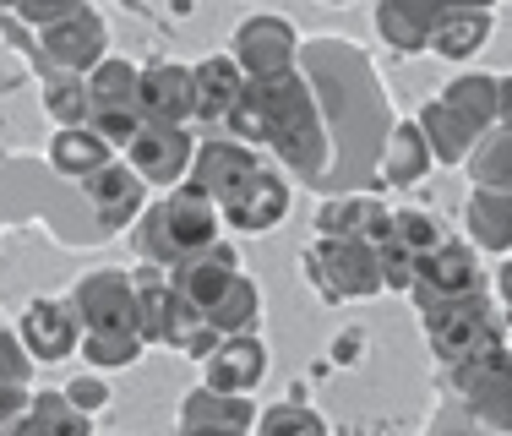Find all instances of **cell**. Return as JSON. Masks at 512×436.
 <instances>
[{
    "label": "cell",
    "instance_id": "obj_1",
    "mask_svg": "<svg viewBox=\"0 0 512 436\" xmlns=\"http://www.w3.org/2000/svg\"><path fill=\"white\" fill-rule=\"evenodd\" d=\"M300 71H306L316 104H322L327 142H333L327 180H371L376 153L393 131L387 93L376 82L371 60L344 39H311L300 44Z\"/></svg>",
    "mask_w": 512,
    "mask_h": 436
},
{
    "label": "cell",
    "instance_id": "obj_2",
    "mask_svg": "<svg viewBox=\"0 0 512 436\" xmlns=\"http://www.w3.org/2000/svg\"><path fill=\"white\" fill-rule=\"evenodd\" d=\"M251 93H256V104H262V120H267L262 148H273L289 175L322 186L327 164H333V142H327V120H322V104H316L306 71L295 66L289 77L251 82Z\"/></svg>",
    "mask_w": 512,
    "mask_h": 436
},
{
    "label": "cell",
    "instance_id": "obj_3",
    "mask_svg": "<svg viewBox=\"0 0 512 436\" xmlns=\"http://www.w3.org/2000/svg\"><path fill=\"white\" fill-rule=\"evenodd\" d=\"M218 229H224V213H218L213 197H202L197 186H175L164 191L158 202L142 208V218L131 224V246H137L142 262H153V268H175V262L197 257V251L218 246Z\"/></svg>",
    "mask_w": 512,
    "mask_h": 436
},
{
    "label": "cell",
    "instance_id": "obj_4",
    "mask_svg": "<svg viewBox=\"0 0 512 436\" xmlns=\"http://www.w3.org/2000/svg\"><path fill=\"white\" fill-rule=\"evenodd\" d=\"M420 327L431 338L436 360L442 366H458V360H474L485 349L507 344L502 317L485 295H453V300H425L420 306Z\"/></svg>",
    "mask_w": 512,
    "mask_h": 436
},
{
    "label": "cell",
    "instance_id": "obj_5",
    "mask_svg": "<svg viewBox=\"0 0 512 436\" xmlns=\"http://www.w3.org/2000/svg\"><path fill=\"white\" fill-rule=\"evenodd\" d=\"M306 278H311V289L327 300V306L382 295V262H376L371 240L316 235V246L306 251Z\"/></svg>",
    "mask_w": 512,
    "mask_h": 436
},
{
    "label": "cell",
    "instance_id": "obj_6",
    "mask_svg": "<svg viewBox=\"0 0 512 436\" xmlns=\"http://www.w3.org/2000/svg\"><path fill=\"white\" fill-rule=\"evenodd\" d=\"M447 387H453V404L469 409L480 426L512 436V349L496 344L474 360H458V366H442Z\"/></svg>",
    "mask_w": 512,
    "mask_h": 436
},
{
    "label": "cell",
    "instance_id": "obj_7",
    "mask_svg": "<svg viewBox=\"0 0 512 436\" xmlns=\"http://www.w3.org/2000/svg\"><path fill=\"white\" fill-rule=\"evenodd\" d=\"M229 55L235 66L246 71V82H273V77H289L300 66V33L289 17H246L229 39Z\"/></svg>",
    "mask_w": 512,
    "mask_h": 436
},
{
    "label": "cell",
    "instance_id": "obj_8",
    "mask_svg": "<svg viewBox=\"0 0 512 436\" xmlns=\"http://www.w3.org/2000/svg\"><path fill=\"white\" fill-rule=\"evenodd\" d=\"M66 300L77 311L82 333H137V284H131V273L115 268L82 273Z\"/></svg>",
    "mask_w": 512,
    "mask_h": 436
},
{
    "label": "cell",
    "instance_id": "obj_9",
    "mask_svg": "<svg viewBox=\"0 0 512 436\" xmlns=\"http://www.w3.org/2000/svg\"><path fill=\"white\" fill-rule=\"evenodd\" d=\"M131 169H137L148 186L158 191H175L191 180V159H197V137H191L186 126H142L137 137H131V148L120 153Z\"/></svg>",
    "mask_w": 512,
    "mask_h": 436
},
{
    "label": "cell",
    "instance_id": "obj_10",
    "mask_svg": "<svg viewBox=\"0 0 512 436\" xmlns=\"http://www.w3.org/2000/svg\"><path fill=\"white\" fill-rule=\"evenodd\" d=\"M39 55L50 71H77V77H88L99 60H109L104 17L93 6H82V11H71V17L50 22V28H39Z\"/></svg>",
    "mask_w": 512,
    "mask_h": 436
},
{
    "label": "cell",
    "instance_id": "obj_11",
    "mask_svg": "<svg viewBox=\"0 0 512 436\" xmlns=\"http://www.w3.org/2000/svg\"><path fill=\"white\" fill-rule=\"evenodd\" d=\"M256 169H262L256 148H246V142H235V137H207V142H197V159H191V186H197L202 197H213L218 213H224L256 180Z\"/></svg>",
    "mask_w": 512,
    "mask_h": 436
},
{
    "label": "cell",
    "instance_id": "obj_12",
    "mask_svg": "<svg viewBox=\"0 0 512 436\" xmlns=\"http://www.w3.org/2000/svg\"><path fill=\"white\" fill-rule=\"evenodd\" d=\"M485 289V268L480 257H474L469 240H442L436 251H425L420 262H414V306H425V300H453V295H480Z\"/></svg>",
    "mask_w": 512,
    "mask_h": 436
},
{
    "label": "cell",
    "instance_id": "obj_13",
    "mask_svg": "<svg viewBox=\"0 0 512 436\" xmlns=\"http://www.w3.org/2000/svg\"><path fill=\"white\" fill-rule=\"evenodd\" d=\"M82 197H88V213L99 218V235H120V229L137 224L142 208H148V180L126 159H109L99 175L82 180Z\"/></svg>",
    "mask_w": 512,
    "mask_h": 436
},
{
    "label": "cell",
    "instance_id": "obj_14",
    "mask_svg": "<svg viewBox=\"0 0 512 436\" xmlns=\"http://www.w3.org/2000/svg\"><path fill=\"white\" fill-rule=\"evenodd\" d=\"M137 109L153 126H191V115H197L191 66H180V60H148L142 82H137Z\"/></svg>",
    "mask_w": 512,
    "mask_h": 436
},
{
    "label": "cell",
    "instance_id": "obj_15",
    "mask_svg": "<svg viewBox=\"0 0 512 436\" xmlns=\"http://www.w3.org/2000/svg\"><path fill=\"white\" fill-rule=\"evenodd\" d=\"M17 338L28 344V355L39 360V366H60L66 355H77L82 344V327H77V311H71V300H28V311H22L17 322Z\"/></svg>",
    "mask_w": 512,
    "mask_h": 436
},
{
    "label": "cell",
    "instance_id": "obj_16",
    "mask_svg": "<svg viewBox=\"0 0 512 436\" xmlns=\"http://www.w3.org/2000/svg\"><path fill=\"white\" fill-rule=\"evenodd\" d=\"M202 377L218 393H256L267 377V344L262 333H229L213 344V355L202 360Z\"/></svg>",
    "mask_w": 512,
    "mask_h": 436
},
{
    "label": "cell",
    "instance_id": "obj_17",
    "mask_svg": "<svg viewBox=\"0 0 512 436\" xmlns=\"http://www.w3.org/2000/svg\"><path fill=\"white\" fill-rule=\"evenodd\" d=\"M425 175H431V142H425L420 120H393V131H387L382 153H376L371 180H376V186L404 191V186H420Z\"/></svg>",
    "mask_w": 512,
    "mask_h": 436
},
{
    "label": "cell",
    "instance_id": "obj_18",
    "mask_svg": "<svg viewBox=\"0 0 512 436\" xmlns=\"http://www.w3.org/2000/svg\"><path fill=\"white\" fill-rule=\"evenodd\" d=\"M240 273V251L235 246H207V251H197V257H186V262H175L169 268V284H175V295L186 300V306H197V311H207L218 300V289L229 284V278Z\"/></svg>",
    "mask_w": 512,
    "mask_h": 436
},
{
    "label": "cell",
    "instance_id": "obj_19",
    "mask_svg": "<svg viewBox=\"0 0 512 436\" xmlns=\"http://www.w3.org/2000/svg\"><path fill=\"white\" fill-rule=\"evenodd\" d=\"M284 218H289V180L273 175V169H256V180L224 208V224L240 229V235H267Z\"/></svg>",
    "mask_w": 512,
    "mask_h": 436
},
{
    "label": "cell",
    "instance_id": "obj_20",
    "mask_svg": "<svg viewBox=\"0 0 512 436\" xmlns=\"http://www.w3.org/2000/svg\"><path fill=\"white\" fill-rule=\"evenodd\" d=\"M436 99L453 109L480 142L502 126V77H491V71H463V77H453Z\"/></svg>",
    "mask_w": 512,
    "mask_h": 436
},
{
    "label": "cell",
    "instance_id": "obj_21",
    "mask_svg": "<svg viewBox=\"0 0 512 436\" xmlns=\"http://www.w3.org/2000/svg\"><path fill=\"white\" fill-rule=\"evenodd\" d=\"M387 218H393V208H382L376 197H365V191H344V197H327L322 208H316V235L371 240V246H382V240H387Z\"/></svg>",
    "mask_w": 512,
    "mask_h": 436
},
{
    "label": "cell",
    "instance_id": "obj_22",
    "mask_svg": "<svg viewBox=\"0 0 512 436\" xmlns=\"http://www.w3.org/2000/svg\"><path fill=\"white\" fill-rule=\"evenodd\" d=\"M436 17H442V0H376V33L393 55L431 50Z\"/></svg>",
    "mask_w": 512,
    "mask_h": 436
},
{
    "label": "cell",
    "instance_id": "obj_23",
    "mask_svg": "<svg viewBox=\"0 0 512 436\" xmlns=\"http://www.w3.org/2000/svg\"><path fill=\"white\" fill-rule=\"evenodd\" d=\"M191 88H197V115L202 126H224L229 109L240 104V93H246V71L235 66V55H207L191 66Z\"/></svg>",
    "mask_w": 512,
    "mask_h": 436
},
{
    "label": "cell",
    "instance_id": "obj_24",
    "mask_svg": "<svg viewBox=\"0 0 512 436\" xmlns=\"http://www.w3.org/2000/svg\"><path fill=\"white\" fill-rule=\"evenodd\" d=\"M463 224H469V246L474 251L507 257V251H512V191L474 186L469 191V208H463Z\"/></svg>",
    "mask_w": 512,
    "mask_h": 436
},
{
    "label": "cell",
    "instance_id": "obj_25",
    "mask_svg": "<svg viewBox=\"0 0 512 436\" xmlns=\"http://www.w3.org/2000/svg\"><path fill=\"white\" fill-rule=\"evenodd\" d=\"M175 426H235V431H251L256 426V404L251 393H218V387H191L175 409Z\"/></svg>",
    "mask_w": 512,
    "mask_h": 436
},
{
    "label": "cell",
    "instance_id": "obj_26",
    "mask_svg": "<svg viewBox=\"0 0 512 436\" xmlns=\"http://www.w3.org/2000/svg\"><path fill=\"white\" fill-rule=\"evenodd\" d=\"M202 322L213 327L218 338H229V333H256V327H262V289H256V278L240 268L224 289H218L213 306L202 311Z\"/></svg>",
    "mask_w": 512,
    "mask_h": 436
},
{
    "label": "cell",
    "instance_id": "obj_27",
    "mask_svg": "<svg viewBox=\"0 0 512 436\" xmlns=\"http://www.w3.org/2000/svg\"><path fill=\"white\" fill-rule=\"evenodd\" d=\"M109 159H115V148H109L99 131H88V126H60L50 137V169L66 175V180H77V186L88 175H99Z\"/></svg>",
    "mask_w": 512,
    "mask_h": 436
},
{
    "label": "cell",
    "instance_id": "obj_28",
    "mask_svg": "<svg viewBox=\"0 0 512 436\" xmlns=\"http://www.w3.org/2000/svg\"><path fill=\"white\" fill-rule=\"evenodd\" d=\"M491 33H496V17L491 11H442L436 17V28H431V55H442V60H474L491 44Z\"/></svg>",
    "mask_w": 512,
    "mask_h": 436
},
{
    "label": "cell",
    "instance_id": "obj_29",
    "mask_svg": "<svg viewBox=\"0 0 512 436\" xmlns=\"http://www.w3.org/2000/svg\"><path fill=\"white\" fill-rule=\"evenodd\" d=\"M17 436H93V415H82L66 393H33L17 415Z\"/></svg>",
    "mask_w": 512,
    "mask_h": 436
},
{
    "label": "cell",
    "instance_id": "obj_30",
    "mask_svg": "<svg viewBox=\"0 0 512 436\" xmlns=\"http://www.w3.org/2000/svg\"><path fill=\"white\" fill-rule=\"evenodd\" d=\"M420 131H425V142H431V159L436 164H469V153L480 148V137H474V131L463 126L442 99H425L420 104Z\"/></svg>",
    "mask_w": 512,
    "mask_h": 436
},
{
    "label": "cell",
    "instance_id": "obj_31",
    "mask_svg": "<svg viewBox=\"0 0 512 436\" xmlns=\"http://www.w3.org/2000/svg\"><path fill=\"white\" fill-rule=\"evenodd\" d=\"M44 109L55 115V126H88V115H93L88 77H77V71H50V77H44Z\"/></svg>",
    "mask_w": 512,
    "mask_h": 436
},
{
    "label": "cell",
    "instance_id": "obj_32",
    "mask_svg": "<svg viewBox=\"0 0 512 436\" xmlns=\"http://www.w3.org/2000/svg\"><path fill=\"white\" fill-rule=\"evenodd\" d=\"M137 82H142V66L109 55L88 71V88H93V109H120V104H137Z\"/></svg>",
    "mask_w": 512,
    "mask_h": 436
},
{
    "label": "cell",
    "instance_id": "obj_33",
    "mask_svg": "<svg viewBox=\"0 0 512 436\" xmlns=\"http://www.w3.org/2000/svg\"><path fill=\"white\" fill-rule=\"evenodd\" d=\"M469 180L474 186H491V191H512V126H496L469 153Z\"/></svg>",
    "mask_w": 512,
    "mask_h": 436
},
{
    "label": "cell",
    "instance_id": "obj_34",
    "mask_svg": "<svg viewBox=\"0 0 512 436\" xmlns=\"http://www.w3.org/2000/svg\"><path fill=\"white\" fill-rule=\"evenodd\" d=\"M251 436H333V431H327V420L316 415L311 404H300V398H284V404H267L262 415H256Z\"/></svg>",
    "mask_w": 512,
    "mask_h": 436
},
{
    "label": "cell",
    "instance_id": "obj_35",
    "mask_svg": "<svg viewBox=\"0 0 512 436\" xmlns=\"http://www.w3.org/2000/svg\"><path fill=\"white\" fill-rule=\"evenodd\" d=\"M77 349L93 371H120V366H137V360L148 355L142 333H82Z\"/></svg>",
    "mask_w": 512,
    "mask_h": 436
},
{
    "label": "cell",
    "instance_id": "obj_36",
    "mask_svg": "<svg viewBox=\"0 0 512 436\" xmlns=\"http://www.w3.org/2000/svg\"><path fill=\"white\" fill-rule=\"evenodd\" d=\"M387 240H393V246H404L414 262L425 257V251H436L442 246V224H436L431 213H420V208H393V218H387Z\"/></svg>",
    "mask_w": 512,
    "mask_h": 436
},
{
    "label": "cell",
    "instance_id": "obj_37",
    "mask_svg": "<svg viewBox=\"0 0 512 436\" xmlns=\"http://www.w3.org/2000/svg\"><path fill=\"white\" fill-rule=\"evenodd\" d=\"M142 126H148V120H142V109H137V104H120V109H93V115H88V131H99V137H104L115 153H126V148H131V137H137Z\"/></svg>",
    "mask_w": 512,
    "mask_h": 436
},
{
    "label": "cell",
    "instance_id": "obj_38",
    "mask_svg": "<svg viewBox=\"0 0 512 436\" xmlns=\"http://www.w3.org/2000/svg\"><path fill=\"white\" fill-rule=\"evenodd\" d=\"M33 366H39V360L28 355V344L17 338V327L0 322V382L6 387H33Z\"/></svg>",
    "mask_w": 512,
    "mask_h": 436
},
{
    "label": "cell",
    "instance_id": "obj_39",
    "mask_svg": "<svg viewBox=\"0 0 512 436\" xmlns=\"http://www.w3.org/2000/svg\"><path fill=\"white\" fill-rule=\"evenodd\" d=\"M376 262H382V289H404L409 295V284H414V257L404 246H393V240H382L376 246Z\"/></svg>",
    "mask_w": 512,
    "mask_h": 436
},
{
    "label": "cell",
    "instance_id": "obj_40",
    "mask_svg": "<svg viewBox=\"0 0 512 436\" xmlns=\"http://www.w3.org/2000/svg\"><path fill=\"white\" fill-rule=\"evenodd\" d=\"M82 6H88V0H17L11 11H17V17L28 22L33 33H39V28H50V22L71 17V11H82Z\"/></svg>",
    "mask_w": 512,
    "mask_h": 436
},
{
    "label": "cell",
    "instance_id": "obj_41",
    "mask_svg": "<svg viewBox=\"0 0 512 436\" xmlns=\"http://www.w3.org/2000/svg\"><path fill=\"white\" fill-rule=\"evenodd\" d=\"M425 436H502V431H491V426H480V420L469 415V409H458V404H447L442 415L425 426Z\"/></svg>",
    "mask_w": 512,
    "mask_h": 436
},
{
    "label": "cell",
    "instance_id": "obj_42",
    "mask_svg": "<svg viewBox=\"0 0 512 436\" xmlns=\"http://www.w3.org/2000/svg\"><path fill=\"white\" fill-rule=\"evenodd\" d=\"M60 393L71 398V404L82 409V415H99V409L109 404V387H104V377H71Z\"/></svg>",
    "mask_w": 512,
    "mask_h": 436
},
{
    "label": "cell",
    "instance_id": "obj_43",
    "mask_svg": "<svg viewBox=\"0 0 512 436\" xmlns=\"http://www.w3.org/2000/svg\"><path fill=\"white\" fill-rule=\"evenodd\" d=\"M28 398H33V387H6L0 382V426H11V420L28 409Z\"/></svg>",
    "mask_w": 512,
    "mask_h": 436
},
{
    "label": "cell",
    "instance_id": "obj_44",
    "mask_svg": "<svg viewBox=\"0 0 512 436\" xmlns=\"http://www.w3.org/2000/svg\"><path fill=\"white\" fill-rule=\"evenodd\" d=\"M175 436H251V431H235V426H175Z\"/></svg>",
    "mask_w": 512,
    "mask_h": 436
},
{
    "label": "cell",
    "instance_id": "obj_45",
    "mask_svg": "<svg viewBox=\"0 0 512 436\" xmlns=\"http://www.w3.org/2000/svg\"><path fill=\"white\" fill-rule=\"evenodd\" d=\"M496 0H442V11H491Z\"/></svg>",
    "mask_w": 512,
    "mask_h": 436
},
{
    "label": "cell",
    "instance_id": "obj_46",
    "mask_svg": "<svg viewBox=\"0 0 512 436\" xmlns=\"http://www.w3.org/2000/svg\"><path fill=\"white\" fill-rule=\"evenodd\" d=\"M502 126H512V77H502Z\"/></svg>",
    "mask_w": 512,
    "mask_h": 436
},
{
    "label": "cell",
    "instance_id": "obj_47",
    "mask_svg": "<svg viewBox=\"0 0 512 436\" xmlns=\"http://www.w3.org/2000/svg\"><path fill=\"white\" fill-rule=\"evenodd\" d=\"M0 436H17V420H11V426H0Z\"/></svg>",
    "mask_w": 512,
    "mask_h": 436
},
{
    "label": "cell",
    "instance_id": "obj_48",
    "mask_svg": "<svg viewBox=\"0 0 512 436\" xmlns=\"http://www.w3.org/2000/svg\"><path fill=\"white\" fill-rule=\"evenodd\" d=\"M322 6H349V0H322Z\"/></svg>",
    "mask_w": 512,
    "mask_h": 436
},
{
    "label": "cell",
    "instance_id": "obj_49",
    "mask_svg": "<svg viewBox=\"0 0 512 436\" xmlns=\"http://www.w3.org/2000/svg\"><path fill=\"white\" fill-rule=\"evenodd\" d=\"M11 6H17V0H0V11H11Z\"/></svg>",
    "mask_w": 512,
    "mask_h": 436
},
{
    "label": "cell",
    "instance_id": "obj_50",
    "mask_svg": "<svg viewBox=\"0 0 512 436\" xmlns=\"http://www.w3.org/2000/svg\"><path fill=\"white\" fill-rule=\"evenodd\" d=\"M507 349H512V338H507Z\"/></svg>",
    "mask_w": 512,
    "mask_h": 436
}]
</instances>
